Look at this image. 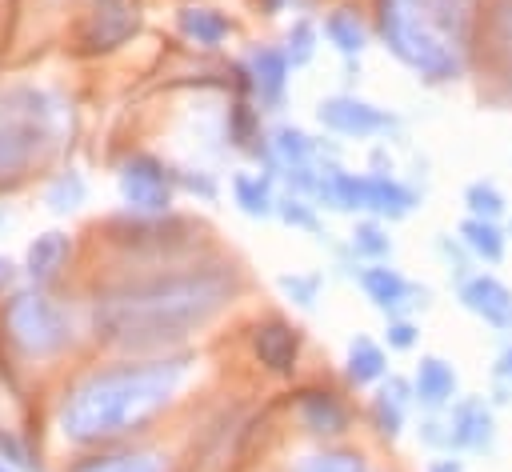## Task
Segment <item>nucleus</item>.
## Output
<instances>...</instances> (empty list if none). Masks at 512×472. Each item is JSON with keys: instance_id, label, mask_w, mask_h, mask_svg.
<instances>
[{"instance_id": "nucleus-1", "label": "nucleus", "mask_w": 512, "mask_h": 472, "mask_svg": "<svg viewBox=\"0 0 512 472\" xmlns=\"http://www.w3.org/2000/svg\"><path fill=\"white\" fill-rule=\"evenodd\" d=\"M232 292V268L152 276L104 296L96 304V332L124 348H164L216 316L232 300Z\"/></svg>"}, {"instance_id": "nucleus-2", "label": "nucleus", "mask_w": 512, "mask_h": 472, "mask_svg": "<svg viewBox=\"0 0 512 472\" xmlns=\"http://www.w3.org/2000/svg\"><path fill=\"white\" fill-rule=\"evenodd\" d=\"M188 360H144V364H116L92 372L60 408V428L68 440L92 444L120 436L160 412L176 384L184 380Z\"/></svg>"}, {"instance_id": "nucleus-3", "label": "nucleus", "mask_w": 512, "mask_h": 472, "mask_svg": "<svg viewBox=\"0 0 512 472\" xmlns=\"http://www.w3.org/2000/svg\"><path fill=\"white\" fill-rule=\"evenodd\" d=\"M456 0H380V36L424 80H456L464 68V12Z\"/></svg>"}, {"instance_id": "nucleus-4", "label": "nucleus", "mask_w": 512, "mask_h": 472, "mask_svg": "<svg viewBox=\"0 0 512 472\" xmlns=\"http://www.w3.org/2000/svg\"><path fill=\"white\" fill-rule=\"evenodd\" d=\"M52 128V104L36 88H16L0 96V176H16L32 164Z\"/></svg>"}, {"instance_id": "nucleus-5", "label": "nucleus", "mask_w": 512, "mask_h": 472, "mask_svg": "<svg viewBox=\"0 0 512 472\" xmlns=\"http://www.w3.org/2000/svg\"><path fill=\"white\" fill-rule=\"evenodd\" d=\"M8 336L28 356H52L72 340L68 316L44 296V292H16L4 308Z\"/></svg>"}, {"instance_id": "nucleus-6", "label": "nucleus", "mask_w": 512, "mask_h": 472, "mask_svg": "<svg viewBox=\"0 0 512 472\" xmlns=\"http://www.w3.org/2000/svg\"><path fill=\"white\" fill-rule=\"evenodd\" d=\"M172 188H176V176L156 156L140 152L120 168V196L136 212H164L172 204Z\"/></svg>"}, {"instance_id": "nucleus-7", "label": "nucleus", "mask_w": 512, "mask_h": 472, "mask_svg": "<svg viewBox=\"0 0 512 472\" xmlns=\"http://www.w3.org/2000/svg\"><path fill=\"white\" fill-rule=\"evenodd\" d=\"M316 116H320V124H324L328 132H336V136H356V140H364V136H384V132L396 128V116H392V112H384V108H376V104H368V100H356V96H328V100H320Z\"/></svg>"}, {"instance_id": "nucleus-8", "label": "nucleus", "mask_w": 512, "mask_h": 472, "mask_svg": "<svg viewBox=\"0 0 512 472\" xmlns=\"http://www.w3.org/2000/svg\"><path fill=\"white\" fill-rule=\"evenodd\" d=\"M448 440L460 452H488L496 444V416L484 396H460L448 408Z\"/></svg>"}, {"instance_id": "nucleus-9", "label": "nucleus", "mask_w": 512, "mask_h": 472, "mask_svg": "<svg viewBox=\"0 0 512 472\" xmlns=\"http://www.w3.org/2000/svg\"><path fill=\"white\" fill-rule=\"evenodd\" d=\"M460 304L496 332H512V288L488 272H472L460 280Z\"/></svg>"}, {"instance_id": "nucleus-10", "label": "nucleus", "mask_w": 512, "mask_h": 472, "mask_svg": "<svg viewBox=\"0 0 512 472\" xmlns=\"http://www.w3.org/2000/svg\"><path fill=\"white\" fill-rule=\"evenodd\" d=\"M360 288L368 292V300H372L376 308H384V312H392V316H400L404 308L420 304V300H412V296H428V288H416L408 276H400V272L388 268V264H368V268L360 272ZM420 308H424V304H420Z\"/></svg>"}, {"instance_id": "nucleus-11", "label": "nucleus", "mask_w": 512, "mask_h": 472, "mask_svg": "<svg viewBox=\"0 0 512 472\" xmlns=\"http://www.w3.org/2000/svg\"><path fill=\"white\" fill-rule=\"evenodd\" d=\"M252 352L268 372L288 376L296 368V356H300V332L288 320H264L252 332Z\"/></svg>"}, {"instance_id": "nucleus-12", "label": "nucleus", "mask_w": 512, "mask_h": 472, "mask_svg": "<svg viewBox=\"0 0 512 472\" xmlns=\"http://www.w3.org/2000/svg\"><path fill=\"white\" fill-rule=\"evenodd\" d=\"M288 68H292V60H288V52H284V48L256 44V48L248 52V80H252V88H256L260 104L276 108V104L284 100V88H288Z\"/></svg>"}, {"instance_id": "nucleus-13", "label": "nucleus", "mask_w": 512, "mask_h": 472, "mask_svg": "<svg viewBox=\"0 0 512 472\" xmlns=\"http://www.w3.org/2000/svg\"><path fill=\"white\" fill-rule=\"evenodd\" d=\"M412 388H416V404L428 412L452 408L456 400V368L444 356H420L416 372H412Z\"/></svg>"}, {"instance_id": "nucleus-14", "label": "nucleus", "mask_w": 512, "mask_h": 472, "mask_svg": "<svg viewBox=\"0 0 512 472\" xmlns=\"http://www.w3.org/2000/svg\"><path fill=\"white\" fill-rule=\"evenodd\" d=\"M136 32V12L128 0H96L92 16H88V48H116Z\"/></svg>"}, {"instance_id": "nucleus-15", "label": "nucleus", "mask_w": 512, "mask_h": 472, "mask_svg": "<svg viewBox=\"0 0 512 472\" xmlns=\"http://www.w3.org/2000/svg\"><path fill=\"white\" fill-rule=\"evenodd\" d=\"M296 412H300L304 428L316 432V436H336V432H344V424H348V408H344L340 396L328 392V388H304L300 400H296Z\"/></svg>"}, {"instance_id": "nucleus-16", "label": "nucleus", "mask_w": 512, "mask_h": 472, "mask_svg": "<svg viewBox=\"0 0 512 472\" xmlns=\"http://www.w3.org/2000/svg\"><path fill=\"white\" fill-rule=\"evenodd\" d=\"M416 208V192L400 184L396 176H364V212H376L384 220H404Z\"/></svg>"}, {"instance_id": "nucleus-17", "label": "nucleus", "mask_w": 512, "mask_h": 472, "mask_svg": "<svg viewBox=\"0 0 512 472\" xmlns=\"http://www.w3.org/2000/svg\"><path fill=\"white\" fill-rule=\"evenodd\" d=\"M460 244L472 260H484V264H500L504 260V248H508V236L500 232L496 220H480V216H468L460 224Z\"/></svg>"}, {"instance_id": "nucleus-18", "label": "nucleus", "mask_w": 512, "mask_h": 472, "mask_svg": "<svg viewBox=\"0 0 512 472\" xmlns=\"http://www.w3.org/2000/svg\"><path fill=\"white\" fill-rule=\"evenodd\" d=\"M324 36H328V44H332L344 60H356V56L364 52V44H368V28H364V20H360L352 8L328 12V16H324Z\"/></svg>"}, {"instance_id": "nucleus-19", "label": "nucleus", "mask_w": 512, "mask_h": 472, "mask_svg": "<svg viewBox=\"0 0 512 472\" xmlns=\"http://www.w3.org/2000/svg\"><path fill=\"white\" fill-rule=\"evenodd\" d=\"M180 32L204 48H216L232 36V20L220 16L216 8H180Z\"/></svg>"}, {"instance_id": "nucleus-20", "label": "nucleus", "mask_w": 512, "mask_h": 472, "mask_svg": "<svg viewBox=\"0 0 512 472\" xmlns=\"http://www.w3.org/2000/svg\"><path fill=\"white\" fill-rule=\"evenodd\" d=\"M64 256H68V236H60V232H44V236H36V240L28 244L24 268H28V276H32L36 284H44V280H52V276L60 272Z\"/></svg>"}, {"instance_id": "nucleus-21", "label": "nucleus", "mask_w": 512, "mask_h": 472, "mask_svg": "<svg viewBox=\"0 0 512 472\" xmlns=\"http://www.w3.org/2000/svg\"><path fill=\"white\" fill-rule=\"evenodd\" d=\"M344 372H348L352 384L384 380V372H388V356H384V348H380L376 340L356 336V340L348 344V364H344Z\"/></svg>"}, {"instance_id": "nucleus-22", "label": "nucleus", "mask_w": 512, "mask_h": 472, "mask_svg": "<svg viewBox=\"0 0 512 472\" xmlns=\"http://www.w3.org/2000/svg\"><path fill=\"white\" fill-rule=\"evenodd\" d=\"M232 196H236V204L248 212V216H276V196H272V184L264 180V176H236L232 180Z\"/></svg>"}, {"instance_id": "nucleus-23", "label": "nucleus", "mask_w": 512, "mask_h": 472, "mask_svg": "<svg viewBox=\"0 0 512 472\" xmlns=\"http://www.w3.org/2000/svg\"><path fill=\"white\" fill-rule=\"evenodd\" d=\"M464 208H468V216L500 220V216L508 212V200H504V192H500L492 180H472V184L464 188Z\"/></svg>"}, {"instance_id": "nucleus-24", "label": "nucleus", "mask_w": 512, "mask_h": 472, "mask_svg": "<svg viewBox=\"0 0 512 472\" xmlns=\"http://www.w3.org/2000/svg\"><path fill=\"white\" fill-rule=\"evenodd\" d=\"M272 152H276V160L284 164V168H308V160H312V152H316V144L300 132V128H276V136H272Z\"/></svg>"}, {"instance_id": "nucleus-25", "label": "nucleus", "mask_w": 512, "mask_h": 472, "mask_svg": "<svg viewBox=\"0 0 512 472\" xmlns=\"http://www.w3.org/2000/svg\"><path fill=\"white\" fill-rule=\"evenodd\" d=\"M352 252L364 256V260H372V264H384V260L392 256V236H388L376 220H364V224H356V232H352Z\"/></svg>"}, {"instance_id": "nucleus-26", "label": "nucleus", "mask_w": 512, "mask_h": 472, "mask_svg": "<svg viewBox=\"0 0 512 472\" xmlns=\"http://www.w3.org/2000/svg\"><path fill=\"white\" fill-rule=\"evenodd\" d=\"M72 472H160V464H156V456H132V452H124V456H92V460H80Z\"/></svg>"}, {"instance_id": "nucleus-27", "label": "nucleus", "mask_w": 512, "mask_h": 472, "mask_svg": "<svg viewBox=\"0 0 512 472\" xmlns=\"http://www.w3.org/2000/svg\"><path fill=\"white\" fill-rule=\"evenodd\" d=\"M44 200H48L52 212H72V208H80V200H84V180H80V172H60V176L48 184Z\"/></svg>"}, {"instance_id": "nucleus-28", "label": "nucleus", "mask_w": 512, "mask_h": 472, "mask_svg": "<svg viewBox=\"0 0 512 472\" xmlns=\"http://www.w3.org/2000/svg\"><path fill=\"white\" fill-rule=\"evenodd\" d=\"M292 472H368V468L360 452H316V456H304Z\"/></svg>"}, {"instance_id": "nucleus-29", "label": "nucleus", "mask_w": 512, "mask_h": 472, "mask_svg": "<svg viewBox=\"0 0 512 472\" xmlns=\"http://www.w3.org/2000/svg\"><path fill=\"white\" fill-rule=\"evenodd\" d=\"M404 412H408V404H400V400H392L388 392H380L376 400H372V424H376V432L380 436H400V428H404Z\"/></svg>"}, {"instance_id": "nucleus-30", "label": "nucleus", "mask_w": 512, "mask_h": 472, "mask_svg": "<svg viewBox=\"0 0 512 472\" xmlns=\"http://www.w3.org/2000/svg\"><path fill=\"white\" fill-rule=\"evenodd\" d=\"M284 52H288L292 68H296V64H308L312 52H316V28H312L308 20H296V24L288 28V44H284Z\"/></svg>"}, {"instance_id": "nucleus-31", "label": "nucleus", "mask_w": 512, "mask_h": 472, "mask_svg": "<svg viewBox=\"0 0 512 472\" xmlns=\"http://www.w3.org/2000/svg\"><path fill=\"white\" fill-rule=\"evenodd\" d=\"M276 216H280L284 224H292V228H308V232H316V212H312L304 200H296V196L280 200V204H276Z\"/></svg>"}, {"instance_id": "nucleus-32", "label": "nucleus", "mask_w": 512, "mask_h": 472, "mask_svg": "<svg viewBox=\"0 0 512 472\" xmlns=\"http://www.w3.org/2000/svg\"><path fill=\"white\" fill-rule=\"evenodd\" d=\"M280 288H284L300 308H312V304H316V292H320V276H280Z\"/></svg>"}, {"instance_id": "nucleus-33", "label": "nucleus", "mask_w": 512, "mask_h": 472, "mask_svg": "<svg viewBox=\"0 0 512 472\" xmlns=\"http://www.w3.org/2000/svg\"><path fill=\"white\" fill-rule=\"evenodd\" d=\"M384 340H388V348H396V352H408V348L420 340V332H416V324H412V320H404V316H392V320H388V328H384Z\"/></svg>"}, {"instance_id": "nucleus-34", "label": "nucleus", "mask_w": 512, "mask_h": 472, "mask_svg": "<svg viewBox=\"0 0 512 472\" xmlns=\"http://www.w3.org/2000/svg\"><path fill=\"white\" fill-rule=\"evenodd\" d=\"M0 456H4V460H16V464H24V452H20V444H16L8 432H0Z\"/></svg>"}, {"instance_id": "nucleus-35", "label": "nucleus", "mask_w": 512, "mask_h": 472, "mask_svg": "<svg viewBox=\"0 0 512 472\" xmlns=\"http://www.w3.org/2000/svg\"><path fill=\"white\" fill-rule=\"evenodd\" d=\"M428 472H464V464H460V460H452V456H440V460H432V464H428Z\"/></svg>"}, {"instance_id": "nucleus-36", "label": "nucleus", "mask_w": 512, "mask_h": 472, "mask_svg": "<svg viewBox=\"0 0 512 472\" xmlns=\"http://www.w3.org/2000/svg\"><path fill=\"white\" fill-rule=\"evenodd\" d=\"M500 376L512 384V344H508V348H504V356H500Z\"/></svg>"}, {"instance_id": "nucleus-37", "label": "nucleus", "mask_w": 512, "mask_h": 472, "mask_svg": "<svg viewBox=\"0 0 512 472\" xmlns=\"http://www.w3.org/2000/svg\"><path fill=\"white\" fill-rule=\"evenodd\" d=\"M284 4H296V0H268V8H272V12H280Z\"/></svg>"}, {"instance_id": "nucleus-38", "label": "nucleus", "mask_w": 512, "mask_h": 472, "mask_svg": "<svg viewBox=\"0 0 512 472\" xmlns=\"http://www.w3.org/2000/svg\"><path fill=\"white\" fill-rule=\"evenodd\" d=\"M4 284H8V264L0 260V288H4Z\"/></svg>"}, {"instance_id": "nucleus-39", "label": "nucleus", "mask_w": 512, "mask_h": 472, "mask_svg": "<svg viewBox=\"0 0 512 472\" xmlns=\"http://www.w3.org/2000/svg\"><path fill=\"white\" fill-rule=\"evenodd\" d=\"M0 472H12V468H8V464H4V460H0Z\"/></svg>"}, {"instance_id": "nucleus-40", "label": "nucleus", "mask_w": 512, "mask_h": 472, "mask_svg": "<svg viewBox=\"0 0 512 472\" xmlns=\"http://www.w3.org/2000/svg\"><path fill=\"white\" fill-rule=\"evenodd\" d=\"M508 236H512V216H508Z\"/></svg>"}]
</instances>
